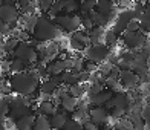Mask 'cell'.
I'll return each mask as SVG.
<instances>
[{
    "instance_id": "44dd1931",
    "label": "cell",
    "mask_w": 150,
    "mask_h": 130,
    "mask_svg": "<svg viewBox=\"0 0 150 130\" xmlns=\"http://www.w3.org/2000/svg\"><path fill=\"white\" fill-rule=\"evenodd\" d=\"M78 104H80V100L71 97V95H67V97H64L63 100L60 101V109H61V110H64L66 113L72 115L78 109Z\"/></svg>"
},
{
    "instance_id": "cb8c5ba5",
    "label": "cell",
    "mask_w": 150,
    "mask_h": 130,
    "mask_svg": "<svg viewBox=\"0 0 150 130\" xmlns=\"http://www.w3.org/2000/svg\"><path fill=\"white\" fill-rule=\"evenodd\" d=\"M87 90H89V83L86 84H75L69 87V95L77 100H81L87 95Z\"/></svg>"
},
{
    "instance_id": "484cf974",
    "label": "cell",
    "mask_w": 150,
    "mask_h": 130,
    "mask_svg": "<svg viewBox=\"0 0 150 130\" xmlns=\"http://www.w3.org/2000/svg\"><path fill=\"white\" fill-rule=\"evenodd\" d=\"M32 130H52V126L49 122V118L45 115L37 113L35 116V122H34V129Z\"/></svg>"
},
{
    "instance_id": "5bb4252c",
    "label": "cell",
    "mask_w": 150,
    "mask_h": 130,
    "mask_svg": "<svg viewBox=\"0 0 150 130\" xmlns=\"http://www.w3.org/2000/svg\"><path fill=\"white\" fill-rule=\"evenodd\" d=\"M38 22V14H29V16H22L18 20V28L28 32L29 35H34L35 32V26Z\"/></svg>"
},
{
    "instance_id": "8992f818",
    "label": "cell",
    "mask_w": 150,
    "mask_h": 130,
    "mask_svg": "<svg viewBox=\"0 0 150 130\" xmlns=\"http://www.w3.org/2000/svg\"><path fill=\"white\" fill-rule=\"evenodd\" d=\"M54 23L61 32L74 34L81 28V16L80 14H61L55 18H52Z\"/></svg>"
},
{
    "instance_id": "ffe728a7",
    "label": "cell",
    "mask_w": 150,
    "mask_h": 130,
    "mask_svg": "<svg viewBox=\"0 0 150 130\" xmlns=\"http://www.w3.org/2000/svg\"><path fill=\"white\" fill-rule=\"evenodd\" d=\"M35 116L37 113H31L28 116H23L14 122V130H32L34 129V122H35Z\"/></svg>"
},
{
    "instance_id": "f6af8a7d",
    "label": "cell",
    "mask_w": 150,
    "mask_h": 130,
    "mask_svg": "<svg viewBox=\"0 0 150 130\" xmlns=\"http://www.w3.org/2000/svg\"><path fill=\"white\" fill-rule=\"evenodd\" d=\"M144 14L150 17V2H149V3H146V11H144Z\"/></svg>"
},
{
    "instance_id": "ab89813d",
    "label": "cell",
    "mask_w": 150,
    "mask_h": 130,
    "mask_svg": "<svg viewBox=\"0 0 150 130\" xmlns=\"http://www.w3.org/2000/svg\"><path fill=\"white\" fill-rule=\"evenodd\" d=\"M66 71H75V64H77V57H67L64 60Z\"/></svg>"
},
{
    "instance_id": "f546056e",
    "label": "cell",
    "mask_w": 150,
    "mask_h": 130,
    "mask_svg": "<svg viewBox=\"0 0 150 130\" xmlns=\"http://www.w3.org/2000/svg\"><path fill=\"white\" fill-rule=\"evenodd\" d=\"M80 3L77 0H64V14H78Z\"/></svg>"
},
{
    "instance_id": "b9f144b4",
    "label": "cell",
    "mask_w": 150,
    "mask_h": 130,
    "mask_svg": "<svg viewBox=\"0 0 150 130\" xmlns=\"http://www.w3.org/2000/svg\"><path fill=\"white\" fill-rule=\"evenodd\" d=\"M0 71H2V73L3 72L9 73L11 72V60H3L2 63H0Z\"/></svg>"
},
{
    "instance_id": "52a82bcc",
    "label": "cell",
    "mask_w": 150,
    "mask_h": 130,
    "mask_svg": "<svg viewBox=\"0 0 150 130\" xmlns=\"http://www.w3.org/2000/svg\"><path fill=\"white\" fill-rule=\"evenodd\" d=\"M120 38H121V43L124 46V49L135 51V52L141 51L142 47H144V45L149 42L147 34H144L142 31H139V32H124Z\"/></svg>"
},
{
    "instance_id": "7a4b0ae2",
    "label": "cell",
    "mask_w": 150,
    "mask_h": 130,
    "mask_svg": "<svg viewBox=\"0 0 150 130\" xmlns=\"http://www.w3.org/2000/svg\"><path fill=\"white\" fill-rule=\"evenodd\" d=\"M32 37L37 43H51L55 38L61 37V31L57 28V25L54 23V20L51 17L42 14L38 16L35 32H34Z\"/></svg>"
},
{
    "instance_id": "83f0119b",
    "label": "cell",
    "mask_w": 150,
    "mask_h": 130,
    "mask_svg": "<svg viewBox=\"0 0 150 130\" xmlns=\"http://www.w3.org/2000/svg\"><path fill=\"white\" fill-rule=\"evenodd\" d=\"M95 6H97L95 0H84V2H81L80 3V16H91L95 11Z\"/></svg>"
},
{
    "instance_id": "ac0fdd59",
    "label": "cell",
    "mask_w": 150,
    "mask_h": 130,
    "mask_svg": "<svg viewBox=\"0 0 150 130\" xmlns=\"http://www.w3.org/2000/svg\"><path fill=\"white\" fill-rule=\"evenodd\" d=\"M57 112H58V107L52 100H42L37 106V113L45 115V116H47V118H51V116L55 115Z\"/></svg>"
},
{
    "instance_id": "d4e9b609",
    "label": "cell",
    "mask_w": 150,
    "mask_h": 130,
    "mask_svg": "<svg viewBox=\"0 0 150 130\" xmlns=\"http://www.w3.org/2000/svg\"><path fill=\"white\" fill-rule=\"evenodd\" d=\"M32 67L29 64H26L25 61L18 60V58H11V73H22V72H28Z\"/></svg>"
},
{
    "instance_id": "836d02e7",
    "label": "cell",
    "mask_w": 150,
    "mask_h": 130,
    "mask_svg": "<svg viewBox=\"0 0 150 130\" xmlns=\"http://www.w3.org/2000/svg\"><path fill=\"white\" fill-rule=\"evenodd\" d=\"M81 28H83V31H86V32H91L95 28V23H93L91 16H81Z\"/></svg>"
},
{
    "instance_id": "4fadbf2b",
    "label": "cell",
    "mask_w": 150,
    "mask_h": 130,
    "mask_svg": "<svg viewBox=\"0 0 150 130\" xmlns=\"http://www.w3.org/2000/svg\"><path fill=\"white\" fill-rule=\"evenodd\" d=\"M60 86H61L60 77H49L40 83L38 92H40V95H45V97H52Z\"/></svg>"
},
{
    "instance_id": "e0dca14e",
    "label": "cell",
    "mask_w": 150,
    "mask_h": 130,
    "mask_svg": "<svg viewBox=\"0 0 150 130\" xmlns=\"http://www.w3.org/2000/svg\"><path fill=\"white\" fill-rule=\"evenodd\" d=\"M69 119H71L69 118V113H66L64 110L58 109V112L49 118V122H51V126H52V130H63Z\"/></svg>"
},
{
    "instance_id": "9c48e42d",
    "label": "cell",
    "mask_w": 150,
    "mask_h": 130,
    "mask_svg": "<svg viewBox=\"0 0 150 130\" xmlns=\"http://www.w3.org/2000/svg\"><path fill=\"white\" fill-rule=\"evenodd\" d=\"M20 17H22V14H20V11H18L16 3L8 2V3H3L0 6V20L6 25L12 26V29L18 26Z\"/></svg>"
},
{
    "instance_id": "8fae6325",
    "label": "cell",
    "mask_w": 150,
    "mask_h": 130,
    "mask_svg": "<svg viewBox=\"0 0 150 130\" xmlns=\"http://www.w3.org/2000/svg\"><path fill=\"white\" fill-rule=\"evenodd\" d=\"M120 84L127 90H135L141 84V78L130 69L120 71Z\"/></svg>"
},
{
    "instance_id": "3957f363",
    "label": "cell",
    "mask_w": 150,
    "mask_h": 130,
    "mask_svg": "<svg viewBox=\"0 0 150 130\" xmlns=\"http://www.w3.org/2000/svg\"><path fill=\"white\" fill-rule=\"evenodd\" d=\"M34 110H37V107L32 106V102L28 97H14L11 98L9 119H12V122H16L17 119L23 118V116L34 113Z\"/></svg>"
},
{
    "instance_id": "e575fe53",
    "label": "cell",
    "mask_w": 150,
    "mask_h": 130,
    "mask_svg": "<svg viewBox=\"0 0 150 130\" xmlns=\"http://www.w3.org/2000/svg\"><path fill=\"white\" fill-rule=\"evenodd\" d=\"M52 5H54L52 0H40V2H37V8L40 12H49Z\"/></svg>"
},
{
    "instance_id": "ee69618b",
    "label": "cell",
    "mask_w": 150,
    "mask_h": 130,
    "mask_svg": "<svg viewBox=\"0 0 150 130\" xmlns=\"http://www.w3.org/2000/svg\"><path fill=\"white\" fill-rule=\"evenodd\" d=\"M141 52L144 54V55H146L147 58H150V40H149V42L144 45V47L141 49Z\"/></svg>"
},
{
    "instance_id": "f1b7e54d",
    "label": "cell",
    "mask_w": 150,
    "mask_h": 130,
    "mask_svg": "<svg viewBox=\"0 0 150 130\" xmlns=\"http://www.w3.org/2000/svg\"><path fill=\"white\" fill-rule=\"evenodd\" d=\"M47 14H49L51 18H55V17H58L61 14H64V0H55Z\"/></svg>"
},
{
    "instance_id": "d590c367",
    "label": "cell",
    "mask_w": 150,
    "mask_h": 130,
    "mask_svg": "<svg viewBox=\"0 0 150 130\" xmlns=\"http://www.w3.org/2000/svg\"><path fill=\"white\" fill-rule=\"evenodd\" d=\"M139 25H141V31L149 35V34H150V17L144 14L141 17V20H139Z\"/></svg>"
},
{
    "instance_id": "1f68e13d",
    "label": "cell",
    "mask_w": 150,
    "mask_h": 130,
    "mask_svg": "<svg viewBox=\"0 0 150 130\" xmlns=\"http://www.w3.org/2000/svg\"><path fill=\"white\" fill-rule=\"evenodd\" d=\"M106 90V86L103 83H93V84H89V90H87V98L89 97H95L101 92Z\"/></svg>"
},
{
    "instance_id": "74e56055",
    "label": "cell",
    "mask_w": 150,
    "mask_h": 130,
    "mask_svg": "<svg viewBox=\"0 0 150 130\" xmlns=\"http://www.w3.org/2000/svg\"><path fill=\"white\" fill-rule=\"evenodd\" d=\"M63 130H83V124L71 118L69 121H67V124H66V127Z\"/></svg>"
},
{
    "instance_id": "7c38bea8",
    "label": "cell",
    "mask_w": 150,
    "mask_h": 130,
    "mask_svg": "<svg viewBox=\"0 0 150 130\" xmlns=\"http://www.w3.org/2000/svg\"><path fill=\"white\" fill-rule=\"evenodd\" d=\"M89 119L93 122L95 126L100 129L107 126L109 119H110V113L106 107H91L89 109Z\"/></svg>"
},
{
    "instance_id": "4316f807",
    "label": "cell",
    "mask_w": 150,
    "mask_h": 130,
    "mask_svg": "<svg viewBox=\"0 0 150 130\" xmlns=\"http://www.w3.org/2000/svg\"><path fill=\"white\" fill-rule=\"evenodd\" d=\"M127 118L132 121L133 130H147V126H146L144 119H142L141 113H129Z\"/></svg>"
},
{
    "instance_id": "30bf717a",
    "label": "cell",
    "mask_w": 150,
    "mask_h": 130,
    "mask_svg": "<svg viewBox=\"0 0 150 130\" xmlns=\"http://www.w3.org/2000/svg\"><path fill=\"white\" fill-rule=\"evenodd\" d=\"M69 43H71V47L77 52H81L83 54L87 47L91 46V37H89V32H86L83 29H80L77 32L71 34V38H69Z\"/></svg>"
},
{
    "instance_id": "ba28073f",
    "label": "cell",
    "mask_w": 150,
    "mask_h": 130,
    "mask_svg": "<svg viewBox=\"0 0 150 130\" xmlns=\"http://www.w3.org/2000/svg\"><path fill=\"white\" fill-rule=\"evenodd\" d=\"M132 20H135V12H133V8H124L121 9L117 17L113 18V23H112V31L117 34V35H122V34L126 32L127 29V25L132 22Z\"/></svg>"
},
{
    "instance_id": "4dcf8cb0",
    "label": "cell",
    "mask_w": 150,
    "mask_h": 130,
    "mask_svg": "<svg viewBox=\"0 0 150 130\" xmlns=\"http://www.w3.org/2000/svg\"><path fill=\"white\" fill-rule=\"evenodd\" d=\"M118 38H120V35H117L112 29H107L106 31V37H104V45L112 49V47L118 43Z\"/></svg>"
},
{
    "instance_id": "8d00e7d4",
    "label": "cell",
    "mask_w": 150,
    "mask_h": 130,
    "mask_svg": "<svg viewBox=\"0 0 150 130\" xmlns=\"http://www.w3.org/2000/svg\"><path fill=\"white\" fill-rule=\"evenodd\" d=\"M144 11H146V3H135L133 12H135V18L136 20H141V17L144 16Z\"/></svg>"
},
{
    "instance_id": "2e32d148",
    "label": "cell",
    "mask_w": 150,
    "mask_h": 130,
    "mask_svg": "<svg viewBox=\"0 0 150 130\" xmlns=\"http://www.w3.org/2000/svg\"><path fill=\"white\" fill-rule=\"evenodd\" d=\"M113 95H115L113 90H109V89H106L104 92L95 95V97H89V98H87V101H89V106H91V107H104L107 102L112 100Z\"/></svg>"
},
{
    "instance_id": "d6a6232c",
    "label": "cell",
    "mask_w": 150,
    "mask_h": 130,
    "mask_svg": "<svg viewBox=\"0 0 150 130\" xmlns=\"http://www.w3.org/2000/svg\"><path fill=\"white\" fill-rule=\"evenodd\" d=\"M113 129L115 130H133V126H132V121L126 116V118L118 119L117 124L113 126Z\"/></svg>"
},
{
    "instance_id": "7bdbcfd3",
    "label": "cell",
    "mask_w": 150,
    "mask_h": 130,
    "mask_svg": "<svg viewBox=\"0 0 150 130\" xmlns=\"http://www.w3.org/2000/svg\"><path fill=\"white\" fill-rule=\"evenodd\" d=\"M83 130H100V127L95 126L91 119H87V121L83 122Z\"/></svg>"
},
{
    "instance_id": "277c9868",
    "label": "cell",
    "mask_w": 150,
    "mask_h": 130,
    "mask_svg": "<svg viewBox=\"0 0 150 130\" xmlns=\"http://www.w3.org/2000/svg\"><path fill=\"white\" fill-rule=\"evenodd\" d=\"M11 55H12V58H18V60L25 61V63L29 64L31 67H34L40 61L37 47L34 46V45H31L29 42H20L18 46L16 47V51L12 52Z\"/></svg>"
},
{
    "instance_id": "603a6c76",
    "label": "cell",
    "mask_w": 150,
    "mask_h": 130,
    "mask_svg": "<svg viewBox=\"0 0 150 130\" xmlns=\"http://www.w3.org/2000/svg\"><path fill=\"white\" fill-rule=\"evenodd\" d=\"M106 31H107V29H104V28L95 26V28L89 32V37H91V46H95V45H104Z\"/></svg>"
},
{
    "instance_id": "7402d4cb",
    "label": "cell",
    "mask_w": 150,
    "mask_h": 130,
    "mask_svg": "<svg viewBox=\"0 0 150 130\" xmlns=\"http://www.w3.org/2000/svg\"><path fill=\"white\" fill-rule=\"evenodd\" d=\"M113 9H115V3H112L110 0H98L97 6H95V12L107 17H113Z\"/></svg>"
},
{
    "instance_id": "6da1fadb",
    "label": "cell",
    "mask_w": 150,
    "mask_h": 130,
    "mask_svg": "<svg viewBox=\"0 0 150 130\" xmlns=\"http://www.w3.org/2000/svg\"><path fill=\"white\" fill-rule=\"evenodd\" d=\"M8 83L17 97H31L37 93L42 80L34 71H28L22 73H11L8 77Z\"/></svg>"
},
{
    "instance_id": "9a60e30c",
    "label": "cell",
    "mask_w": 150,
    "mask_h": 130,
    "mask_svg": "<svg viewBox=\"0 0 150 130\" xmlns=\"http://www.w3.org/2000/svg\"><path fill=\"white\" fill-rule=\"evenodd\" d=\"M66 72V64H64V60L63 58H55L46 63V73L47 77H60L61 73Z\"/></svg>"
},
{
    "instance_id": "f35d334b",
    "label": "cell",
    "mask_w": 150,
    "mask_h": 130,
    "mask_svg": "<svg viewBox=\"0 0 150 130\" xmlns=\"http://www.w3.org/2000/svg\"><path fill=\"white\" fill-rule=\"evenodd\" d=\"M139 31H141V25H139V20L136 18L127 25V29H126V32H139Z\"/></svg>"
},
{
    "instance_id": "60d3db41",
    "label": "cell",
    "mask_w": 150,
    "mask_h": 130,
    "mask_svg": "<svg viewBox=\"0 0 150 130\" xmlns=\"http://www.w3.org/2000/svg\"><path fill=\"white\" fill-rule=\"evenodd\" d=\"M141 116H142V119H144V122H146V126H147V129L150 130V107H144L142 109V113H141Z\"/></svg>"
},
{
    "instance_id": "bcb514c9",
    "label": "cell",
    "mask_w": 150,
    "mask_h": 130,
    "mask_svg": "<svg viewBox=\"0 0 150 130\" xmlns=\"http://www.w3.org/2000/svg\"><path fill=\"white\" fill-rule=\"evenodd\" d=\"M147 71H149V73H150V58L147 60Z\"/></svg>"
},
{
    "instance_id": "d6986e66",
    "label": "cell",
    "mask_w": 150,
    "mask_h": 130,
    "mask_svg": "<svg viewBox=\"0 0 150 130\" xmlns=\"http://www.w3.org/2000/svg\"><path fill=\"white\" fill-rule=\"evenodd\" d=\"M60 81H61V86H66V87H71V86H75V84H81L80 72L66 71L64 73L60 75Z\"/></svg>"
},
{
    "instance_id": "5b68a950",
    "label": "cell",
    "mask_w": 150,
    "mask_h": 130,
    "mask_svg": "<svg viewBox=\"0 0 150 130\" xmlns=\"http://www.w3.org/2000/svg\"><path fill=\"white\" fill-rule=\"evenodd\" d=\"M112 55V49L106 45H95V46H89L87 49L83 52V58L89 63H93V64H103L106 61H109Z\"/></svg>"
},
{
    "instance_id": "7dc6e473",
    "label": "cell",
    "mask_w": 150,
    "mask_h": 130,
    "mask_svg": "<svg viewBox=\"0 0 150 130\" xmlns=\"http://www.w3.org/2000/svg\"><path fill=\"white\" fill-rule=\"evenodd\" d=\"M0 81H2V71H0Z\"/></svg>"
}]
</instances>
